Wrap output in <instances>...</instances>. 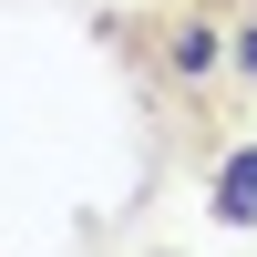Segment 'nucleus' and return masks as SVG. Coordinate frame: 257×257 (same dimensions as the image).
<instances>
[{
    "label": "nucleus",
    "instance_id": "f257e3e1",
    "mask_svg": "<svg viewBox=\"0 0 257 257\" xmlns=\"http://www.w3.org/2000/svg\"><path fill=\"white\" fill-rule=\"evenodd\" d=\"M226 62V21H206V11H185L175 31H165V72H185V82H206Z\"/></svg>",
    "mask_w": 257,
    "mask_h": 257
},
{
    "label": "nucleus",
    "instance_id": "7ed1b4c3",
    "mask_svg": "<svg viewBox=\"0 0 257 257\" xmlns=\"http://www.w3.org/2000/svg\"><path fill=\"white\" fill-rule=\"evenodd\" d=\"M226 62H237V72H257V21H237V31H226Z\"/></svg>",
    "mask_w": 257,
    "mask_h": 257
},
{
    "label": "nucleus",
    "instance_id": "f03ea898",
    "mask_svg": "<svg viewBox=\"0 0 257 257\" xmlns=\"http://www.w3.org/2000/svg\"><path fill=\"white\" fill-rule=\"evenodd\" d=\"M216 216L226 226H257V144H237V155L216 165Z\"/></svg>",
    "mask_w": 257,
    "mask_h": 257
}]
</instances>
